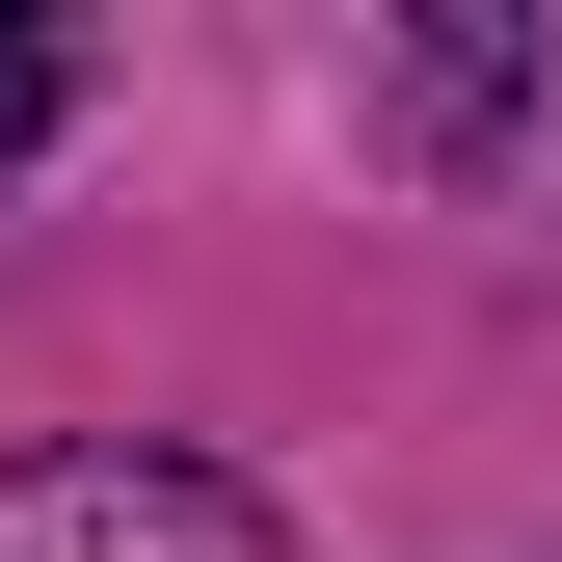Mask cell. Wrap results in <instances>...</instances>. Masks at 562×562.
Segmentation results:
<instances>
[{
	"label": "cell",
	"instance_id": "obj_2",
	"mask_svg": "<svg viewBox=\"0 0 562 562\" xmlns=\"http://www.w3.org/2000/svg\"><path fill=\"white\" fill-rule=\"evenodd\" d=\"M375 108L429 134V161H482V134H562V54H536V27H429V54H402Z\"/></svg>",
	"mask_w": 562,
	"mask_h": 562
},
{
	"label": "cell",
	"instance_id": "obj_1",
	"mask_svg": "<svg viewBox=\"0 0 562 562\" xmlns=\"http://www.w3.org/2000/svg\"><path fill=\"white\" fill-rule=\"evenodd\" d=\"M0 562H295V536L188 429H54V456H0Z\"/></svg>",
	"mask_w": 562,
	"mask_h": 562
},
{
	"label": "cell",
	"instance_id": "obj_3",
	"mask_svg": "<svg viewBox=\"0 0 562 562\" xmlns=\"http://www.w3.org/2000/svg\"><path fill=\"white\" fill-rule=\"evenodd\" d=\"M54 108H81V27H0V188L54 161Z\"/></svg>",
	"mask_w": 562,
	"mask_h": 562
}]
</instances>
